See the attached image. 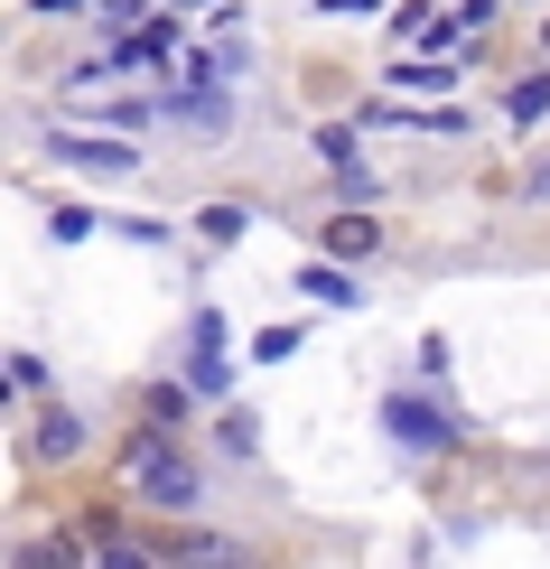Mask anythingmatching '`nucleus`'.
Segmentation results:
<instances>
[{"label":"nucleus","mask_w":550,"mask_h":569,"mask_svg":"<svg viewBox=\"0 0 550 569\" xmlns=\"http://www.w3.org/2000/svg\"><path fill=\"white\" fill-rule=\"evenodd\" d=\"M122 486L140 495V505H159V513H197V505H206L197 467L178 458V430H159V420L122 439Z\"/></svg>","instance_id":"nucleus-1"},{"label":"nucleus","mask_w":550,"mask_h":569,"mask_svg":"<svg viewBox=\"0 0 550 569\" xmlns=\"http://www.w3.org/2000/svg\"><path fill=\"white\" fill-rule=\"evenodd\" d=\"M382 430H392V448H420V458L458 448V420H448L439 401H420V392H392V401H382Z\"/></svg>","instance_id":"nucleus-2"},{"label":"nucleus","mask_w":550,"mask_h":569,"mask_svg":"<svg viewBox=\"0 0 550 569\" xmlns=\"http://www.w3.org/2000/svg\"><path fill=\"white\" fill-rule=\"evenodd\" d=\"M47 159L57 169H84V178H131L140 169L131 140H93V131H47Z\"/></svg>","instance_id":"nucleus-3"},{"label":"nucleus","mask_w":550,"mask_h":569,"mask_svg":"<svg viewBox=\"0 0 550 569\" xmlns=\"http://www.w3.org/2000/svg\"><path fill=\"white\" fill-rule=\"evenodd\" d=\"M159 112L187 122V140H224V131H233V93H224V84H187V93H169Z\"/></svg>","instance_id":"nucleus-4"},{"label":"nucleus","mask_w":550,"mask_h":569,"mask_svg":"<svg viewBox=\"0 0 550 569\" xmlns=\"http://www.w3.org/2000/svg\"><path fill=\"white\" fill-rule=\"evenodd\" d=\"M169 19H131V29H112V66H122V76H140V66H159L169 57Z\"/></svg>","instance_id":"nucleus-5"},{"label":"nucleus","mask_w":550,"mask_h":569,"mask_svg":"<svg viewBox=\"0 0 550 569\" xmlns=\"http://www.w3.org/2000/svg\"><path fill=\"white\" fill-rule=\"evenodd\" d=\"M29 448H38L47 467H57V458H76V448H84V420H76V411H57V401H47V411L29 420Z\"/></svg>","instance_id":"nucleus-6"},{"label":"nucleus","mask_w":550,"mask_h":569,"mask_svg":"<svg viewBox=\"0 0 550 569\" xmlns=\"http://www.w3.org/2000/svg\"><path fill=\"white\" fill-rule=\"evenodd\" d=\"M299 290L318 299V308H354V299H364V280H346V262L327 252V262H308V271H299Z\"/></svg>","instance_id":"nucleus-7"},{"label":"nucleus","mask_w":550,"mask_h":569,"mask_svg":"<svg viewBox=\"0 0 550 569\" xmlns=\"http://www.w3.org/2000/svg\"><path fill=\"white\" fill-rule=\"evenodd\" d=\"M178 66H187V84H233V76L252 66V57H243V47H187Z\"/></svg>","instance_id":"nucleus-8"},{"label":"nucleus","mask_w":550,"mask_h":569,"mask_svg":"<svg viewBox=\"0 0 550 569\" xmlns=\"http://www.w3.org/2000/svg\"><path fill=\"white\" fill-rule=\"evenodd\" d=\"M392 84H401V93H448V84H458V57H401Z\"/></svg>","instance_id":"nucleus-9"},{"label":"nucleus","mask_w":550,"mask_h":569,"mask_svg":"<svg viewBox=\"0 0 550 569\" xmlns=\"http://www.w3.org/2000/svg\"><path fill=\"white\" fill-rule=\"evenodd\" d=\"M373 243H382V224H373V216H337V224H327V252H337V262H364Z\"/></svg>","instance_id":"nucleus-10"},{"label":"nucleus","mask_w":550,"mask_h":569,"mask_svg":"<svg viewBox=\"0 0 550 569\" xmlns=\"http://www.w3.org/2000/svg\"><path fill=\"white\" fill-rule=\"evenodd\" d=\"M318 159H327V169H346V187H354V197H373V178L354 169V131H346V122H337V131H318Z\"/></svg>","instance_id":"nucleus-11"},{"label":"nucleus","mask_w":550,"mask_h":569,"mask_svg":"<svg viewBox=\"0 0 550 569\" xmlns=\"http://www.w3.org/2000/svg\"><path fill=\"white\" fill-rule=\"evenodd\" d=\"M541 112H550V76H522V84L504 93V122H513V131H532Z\"/></svg>","instance_id":"nucleus-12"},{"label":"nucleus","mask_w":550,"mask_h":569,"mask_svg":"<svg viewBox=\"0 0 550 569\" xmlns=\"http://www.w3.org/2000/svg\"><path fill=\"white\" fill-rule=\"evenodd\" d=\"M197 233H206V243H243V233H252V206H206Z\"/></svg>","instance_id":"nucleus-13"},{"label":"nucleus","mask_w":550,"mask_h":569,"mask_svg":"<svg viewBox=\"0 0 550 569\" xmlns=\"http://www.w3.org/2000/svg\"><path fill=\"white\" fill-rule=\"evenodd\" d=\"M159 560H243V551L214 541V532H178V541H159Z\"/></svg>","instance_id":"nucleus-14"},{"label":"nucleus","mask_w":550,"mask_h":569,"mask_svg":"<svg viewBox=\"0 0 550 569\" xmlns=\"http://www.w3.org/2000/svg\"><path fill=\"white\" fill-rule=\"evenodd\" d=\"M187 383H197V401H224V392H233V373L214 365V346H197V355H187Z\"/></svg>","instance_id":"nucleus-15"},{"label":"nucleus","mask_w":550,"mask_h":569,"mask_svg":"<svg viewBox=\"0 0 550 569\" xmlns=\"http://www.w3.org/2000/svg\"><path fill=\"white\" fill-rule=\"evenodd\" d=\"M290 355H299V327H261L252 337V365H290Z\"/></svg>","instance_id":"nucleus-16"},{"label":"nucleus","mask_w":550,"mask_h":569,"mask_svg":"<svg viewBox=\"0 0 550 569\" xmlns=\"http://www.w3.org/2000/svg\"><path fill=\"white\" fill-rule=\"evenodd\" d=\"M10 383H19V392H47V355H29V346H10Z\"/></svg>","instance_id":"nucleus-17"},{"label":"nucleus","mask_w":550,"mask_h":569,"mask_svg":"<svg viewBox=\"0 0 550 569\" xmlns=\"http://www.w3.org/2000/svg\"><path fill=\"white\" fill-rule=\"evenodd\" d=\"M214 439H224V458H252V420H243V411L214 420Z\"/></svg>","instance_id":"nucleus-18"},{"label":"nucleus","mask_w":550,"mask_h":569,"mask_svg":"<svg viewBox=\"0 0 550 569\" xmlns=\"http://www.w3.org/2000/svg\"><path fill=\"white\" fill-rule=\"evenodd\" d=\"M47 233H57V243H84L93 216H84V206H57V216H47Z\"/></svg>","instance_id":"nucleus-19"},{"label":"nucleus","mask_w":550,"mask_h":569,"mask_svg":"<svg viewBox=\"0 0 550 569\" xmlns=\"http://www.w3.org/2000/svg\"><path fill=\"white\" fill-rule=\"evenodd\" d=\"M187 392H197V383H187ZM187 392H150V420H159V430H178V420H187Z\"/></svg>","instance_id":"nucleus-20"},{"label":"nucleus","mask_w":550,"mask_h":569,"mask_svg":"<svg viewBox=\"0 0 550 569\" xmlns=\"http://www.w3.org/2000/svg\"><path fill=\"white\" fill-rule=\"evenodd\" d=\"M93 10H103L112 29H122V19H140V10H150V0H93Z\"/></svg>","instance_id":"nucleus-21"},{"label":"nucleus","mask_w":550,"mask_h":569,"mask_svg":"<svg viewBox=\"0 0 550 569\" xmlns=\"http://www.w3.org/2000/svg\"><path fill=\"white\" fill-rule=\"evenodd\" d=\"M327 19H364V10H382V0H318Z\"/></svg>","instance_id":"nucleus-22"},{"label":"nucleus","mask_w":550,"mask_h":569,"mask_svg":"<svg viewBox=\"0 0 550 569\" xmlns=\"http://www.w3.org/2000/svg\"><path fill=\"white\" fill-rule=\"evenodd\" d=\"M522 187H532V197H541V206H550V159H541V169H532V178H522Z\"/></svg>","instance_id":"nucleus-23"}]
</instances>
